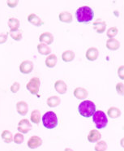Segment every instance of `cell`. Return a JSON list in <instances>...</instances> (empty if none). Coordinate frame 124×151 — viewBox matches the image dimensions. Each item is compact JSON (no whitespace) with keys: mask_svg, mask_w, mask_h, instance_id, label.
<instances>
[{"mask_svg":"<svg viewBox=\"0 0 124 151\" xmlns=\"http://www.w3.org/2000/svg\"><path fill=\"white\" fill-rule=\"evenodd\" d=\"M24 141V134L20 133V132H17L14 135L13 137V141L17 145H21Z\"/></svg>","mask_w":124,"mask_h":151,"instance_id":"28","label":"cell"},{"mask_svg":"<svg viewBox=\"0 0 124 151\" xmlns=\"http://www.w3.org/2000/svg\"><path fill=\"white\" fill-rule=\"evenodd\" d=\"M7 38H8V33H1L0 34V45L6 42L7 41Z\"/></svg>","mask_w":124,"mask_h":151,"instance_id":"35","label":"cell"},{"mask_svg":"<svg viewBox=\"0 0 124 151\" xmlns=\"http://www.w3.org/2000/svg\"><path fill=\"white\" fill-rule=\"evenodd\" d=\"M42 119V115H41V111L39 110H33L31 115H30V120L33 124H38Z\"/></svg>","mask_w":124,"mask_h":151,"instance_id":"25","label":"cell"},{"mask_svg":"<svg viewBox=\"0 0 124 151\" xmlns=\"http://www.w3.org/2000/svg\"><path fill=\"white\" fill-rule=\"evenodd\" d=\"M7 24H8V27L10 29V32L18 31L20 26V20H18L17 18H14V17H11L10 19L8 20Z\"/></svg>","mask_w":124,"mask_h":151,"instance_id":"18","label":"cell"},{"mask_svg":"<svg viewBox=\"0 0 124 151\" xmlns=\"http://www.w3.org/2000/svg\"><path fill=\"white\" fill-rule=\"evenodd\" d=\"M28 21L30 24H33L34 26L37 27L42 26V25H43V24H44L43 20L35 13H32L29 15V17H28Z\"/></svg>","mask_w":124,"mask_h":151,"instance_id":"16","label":"cell"},{"mask_svg":"<svg viewBox=\"0 0 124 151\" xmlns=\"http://www.w3.org/2000/svg\"><path fill=\"white\" fill-rule=\"evenodd\" d=\"M73 94L75 96V98L79 100H85L86 98H88V92L87 89L83 87H77L74 90Z\"/></svg>","mask_w":124,"mask_h":151,"instance_id":"13","label":"cell"},{"mask_svg":"<svg viewBox=\"0 0 124 151\" xmlns=\"http://www.w3.org/2000/svg\"><path fill=\"white\" fill-rule=\"evenodd\" d=\"M59 20L63 23L70 24L72 23L73 20L72 15L69 12H62L59 15Z\"/></svg>","mask_w":124,"mask_h":151,"instance_id":"21","label":"cell"},{"mask_svg":"<svg viewBox=\"0 0 124 151\" xmlns=\"http://www.w3.org/2000/svg\"><path fill=\"white\" fill-rule=\"evenodd\" d=\"M60 103H61V99L58 96H51L46 100V104L50 108L57 107L58 106L60 105Z\"/></svg>","mask_w":124,"mask_h":151,"instance_id":"20","label":"cell"},{"mask_svg":"<svg viewBox=\"0 0 124 151\" xmlns=\"http://www.w3.org/2000/svg\"><path fill=\"white\" fill-rule=\"evenodd\" d=\"M106 48L110 50L114 51V50H117L119 49L120 47V42L119 41H118L115 38H109L106 41Z\"/></svg>","mask_w":124,"mask_h":151,"instance_id":"17","label":"cell"},{"mask_svg":"<svg viewBox=\"0 0 124 151\" xmlns=\"http://www.w3.org/2000/svg\"><path fill=\"white\" fill-rule=\"evenodd\" d=\"M75 17L79 23H88L93 19L94 12L88 6H83L76 10Z\"/></svg>","mask_w":124,"mask_h":151,"instance_id":"1","label":"cell"},{"mask_svg":"<svg viewBox=\"0 0 124 151\" xmlns=\"http://www.w3.org/2000/svg\"><path fill=\"white\" fill-rule=\"evenodd\" d=\"M32 124L31 122L27 119H21L19 124H18V127H17V130L19 131V132L22 133V134H26L28 132H29L32 130Z\"/></svg>","mask_w":124,"mask_h":151,"instance_id":"6","label":"cell"},{"mask_svg":"<svg viewBox=\"0 0 124 151\" xmlns=\"http://www.w3.org/2000/svg\"><path fill=\"white\" fill-rule=\"evenodd\" d=\"M107 117L111 119H117L121 116L120 109L118 108L116 106H111L108 109L107 111Z\"/></svg>","mask_w":124,"mask_h":151,"instance_id":"23","label":"cell"},{"mask_svg":"<svg viewBox=\"0 0 124 151\" xmlns=\"http://www.w3.org/2000/svg\"><path fill=\"white\" fill-rule=\"evenodd\" d=\"M57 62H58V57L54 54H50L49 55L46 57V60H45L46 67L49 68H54L57 64Z\"/></svg>","mask_w":124,"mask_h":151,"instance_id":"19","label":"cell"},{"mask_svg":"<svg viewBox=\"0 0 124 151\" xmlns=\"http://www.w3.org/2000/svg\"><path fill=\"white\" fill-rule=\"evenodd\" d=\"M118 76L121 80H123L124 81V65L120 66L118 68Z\"/></svg>","mask_w":124,"mask_h":151,"instance_id":"34","label":"cell"},{"mask_svg":"<svg viewBox=\"0 0 124 151\" xmlns=\"http://www.w3.org/2000/svg\"><path fill=\"white\" fill-rule=\"evenodd\" d=\"M92 121L95 124L97 129L105 128L108 124V117L102 111H96L92 115Z\"/></svg>","mask_w":124,"mask_h":151,"instance_id":"4","label":"cell"},{"mask_svg":"<svg viewBox=\"0 0 124 151\" xmlns=\"http://www.w3.org/2000/svg\"><path fill=\"white\" fill-rule=\"evenodd\" d=\"M54 89L59 94H65L67 91V85L62 80H58L54 83Z\"/></svg>","mask_w":124,"mask_h":151,"instance_id":"10","label":"cell"},{"mask_svg":"<svg viewBox=\"0 0 124 151\" xmlns=\"http://www.w3.org/2000/svg\"><path fill=\"white\" fill-rule=\"evenodd\" d=\"M40 87H41V80L39 77H37V76L31 78L26 85L28 91H29L30 93L33 95H36L38 93Z\"/></svg>","mask_w":124,"mask_h":151,"instance_id":"5","label":"cell"},{"mask_svg":"<svg viewBox=\"0 0 124 151\" xmlns=\"http://www.w3.org/2000/svg\"><path fill=\"white\" fill-rule=\"evenodd\" d=\"M54 36L51 33L49 32H45L42 33L39 37V42L40 43L46 44V45H51L54 42Z\"/></svg>","mask_w":124,"mask_h":151,"instance_id":"12","label":"cell"},{"mask_svg":"<svg viewBox=\"0 0 124 151\" xmlns=\"http://www.w3.org/2000/svg\"><path fill=\"white\" fill-rule=\"evenodd\" d=\"M107 143L105 141H99L95 145V151H106L107 150Z\"/></svg>","mask_w":124,"mask_h":151,"instance_id":"27","label":"cell"},{"mask_svg":"<svg viewBox=\"0 0 124 151\" xmlns=\"http://www.w3.org/2000/svg\"><path fill=\"white\" fill-rule=\"evenodd\" d=\"M33 63L31 60H24L20 65V72L22 74H29L33 70Z\"/></svg>","mask_w":124,"mask_h":151,"instance_id":"8","label":"cell"},{"mask_svg":"<svg viewBox=\"0 0 124 151\" xmlns=\"http://www.w3.org/2000/svg\"><path fill=\"white\" fill-rule=\"evenodd\" d=\"M19 4L18 0H8L7 2V4L10 8H15Z\"/></svg>","mask_w":124,"mask_h":151,"instance_id":"33","label":"cell"},{"mask_svg":"<svg viewBox=\"0 0 124 151\" xmlns=\"http://www.w3.org/2000/svg\"><path fill=\"white\" fill-rule=\"evenodd\" d=\"M64 151H74L72 149H71V148H65L64 149Z\"/></svg>","mask_w":124,"mask_h":151,"instance_id":"37","label":"cell"},{"mask_svg":"<svg viewBox=\"0 0 124 151\" xmlns=\"http://www.w3.org/2000/svg\"><path fill=\"white\" fill-rule=\"evenodd\" d=\"M16 111L19 115L24 116L29 111V105L24 101H20L16 103Z\"/></svg>","mask_w":124,"mask_h":151,"instance_id":"14","label":"cell"},{"mask_svg":"<svg viewBox=\"0 0 124 151\" xmlns=\"http://www.w3.org/2000/svg\"><path fill=\"white\" fill-rule=\"evenodd\" d=\"M42 121L43 126L47 129L55 128L59 124L58 116L54 111L46 112L43 116H42Z\"/></svg>","mask_w":124,"mask_h":151,"instance_id":"3","label":"cell"},{"mask_svg":"<svg viewBox=\"0 0 124 151\" xmlns=\"http://www.w3.org/2000/svg\"><path fill=\"white\" fill-rule=\"evenodd\" d=\"M115 89H116V91L117 93L119 94V95L124 96V84L122 82H118L116 85V87H115Z\"/></svg>","mask_w":124,"mask_h":151,"instance_id":"31","label":"cell"},{"mask_svg":"<svg viewBox=\"0 0 124 151\" xmlns=\"http://www.w3.org/2000/svg\"><path fill=\"white\" fill-rule=\"evenodd\" d=\"M13 137L12 132L9 130H4L1 133V137L3 139V141L7 144H10L13 141Z\"/></svg>","mask_w":124,"mask_h":151,"instance_id":"26","label":"cell"},{"mask_svg":"<svg viewBox=\"0 0 124 151\" xmlns=\"http://www.w3.org/2000/svg\"><path fill=\"white\" fill-rule=\"evenodd\" d=\"M118 33V29L116 27H111L106 32V35L109 38H114V37H116Z\"/></svg>","mask_w":124,"mask_h":151,"instance_id":"30","label":"cell"},{"mask_svg":"<svg viewBox=\"0 0 124 151\" xmlns=\"http://www.w3.org/2000/svg\"><path fill=\"white\" fill-rule=\"evenodd\" d=\"M37 51L42 55H49L51 54V48L46 44L39 43L37 45Z\"/></svg>","mask_w":124,"mask_h":151,"instance_id":"22","label":"cell"},{"mask_svg":"<svg viewBox=\"0 0 124 151\" xmlns=\"http://www.w3.org/2000/svg\"><path fill=\"white\" fill-rule=\"evenodd\" d=\"M99 56V50L96 47H90L87 50V51L85 53V57L88 59V61L93 62L95 60H97Z\"/></svg>","mask_w":124,"mask_h":151,"instance_id":"9","label":"cell"},{"mask_svg":"<svg viewBox=\"0 0 124 151\" xmlns=\"http://www.w3.org/2000/svg\"><path fill=\"white\" fill-rule=\"evenodd\" d=\"M120 145L124 149V137H123L120 140Z\"/></svg>","mask_w":124,"mask_h":151,"instance_id":"36","label":"cell"},{"mask_svg":"<svg viewBox=\"0 0 124 151\" xmlns=\"http://www.w3.org/2000/svg\"><path fill=\"white\" fill-rule=\"evenodd\" d=\"M87 139H88V142H90V143H95V142L101 141V132L98 131L97 129H92L91 131L88 132Z\"/></svg>","mask_w":124,"mask_h":151,"instance_id":"11","label":"cell"},{"mask_svg":"<svg viewBox=\"0 0 124 151\" xmlns=\"http://www.w3.org/2000/svg\"><path fill=\"white\" fill-rule=\"evenodd\" d=\"M20 84L19 82H17V81H16V82H14L12 85H11V86L10 88V90L11 92L12 93H16L19 90H20Z\"/></svg>","mask_w":124,"mask_h":151,"instance_id":"32","label":"cell"},{"mask_svg":"<svg viewBox=\"0 0 124 151\" xmlns=\"http://www.w3.org/2000/svg\"><path fill=\"white\" fill-rule=\"evenodd\" d=\"M78 111L80 115L85 118H90L96 112V105L90 100H84L78 106Z\"/></svg>","mask_w":124,"mask_h":151,"instance_id":"2","label":"cell"},{"mask_svg":"<svg viewBox=\"0 0 124 151\" xmlns=\"http://www.w3.org/2000/svg\"><path fill=\"white\" fill-rule=\"evenodd\" d=\"M43 141L42 139L38 137V136H33L29 139V141L27 142L28 147L31 150H35L37 148H39L42 146Z\"/></svg>","mask_w":124,"mask_h":151,"instance_id":"7","label":"cell"},{"mask_svg":"<svg viewBox=\"0 0 124 151\" xmlns=\"http://www.w3.org/2000/svg\"><path fill=\"white\" fill-rule=\"evenodd\" d=\"M75 57V54L74 51H72V50H65L64 52L62 54V59L63 62L65 63H69V62H72L74 60Z\"/></svg>","mask_w":124,"mask_h":151,"instance_id":"24","label":"cell"},{"mask_svg":"<svg viewBox=\"0 0 124 151\" xmlns=\"http://www.w3.org/2000/svg\"><path fill=\"white\" fill-rule=\"evenodd\" d=\"M92 26H93V29L97 31V33L101 34L106 30L107 25H106V23L105 21L101 20V19H98L97 21H95L94 23L92 24Z\"/></svg>","mask_w":124,"mask_h":151,"instance_id":"15","label":"cell"},{"mask_svg":"<svg viewBox=\"0 0 124 151\" xmlns=\"http://www.w3.org/2000/svg\"><path fill=\"white\" fill-rule=\"evenodd\" d=\"M10 36L15 41H20V40L22 39V37H23V33H22V31H20V30H18V31H16V32H10Z\"/></svg>","mask_w":124,"mask_h":151,"instance_id":"29","label":"cell"}]
</instances>
